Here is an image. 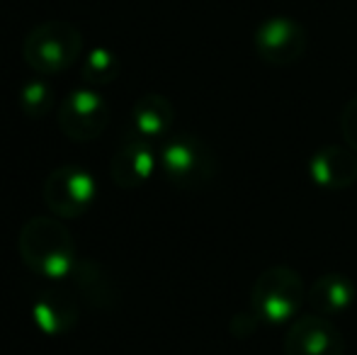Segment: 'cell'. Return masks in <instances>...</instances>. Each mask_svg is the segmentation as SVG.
<instances>
[{
  "instance_id": "obj_1",
  "label": "cell",
  "mask_w": 357,
  "mask_h": 355,
  "mask_svg": "<svg viewBox=\"0 0 357 355\" xmlns=\"http://www.w3.org/2000/svg\"><path fill=\"white\" fill-rule=\"evenodd\" d=\"M17 251L22 263L34 275L47 280H63L75 273V243L61 222L34 217L20 229Z\"/></svg>"
},
{
  "instance_id": "obj_2",
  "label": "cell",
  "mask_w": 357,
  "mask_h": 355,
  "mask_svg": "<svg viewBox=\"0 0 357 355\" xmlns=\"http://www.w3.org/2000/svg\"><path fill=\"white\" fill-rule=\"evenodd\" d=\"M83 54V34L68 20H47L27 32L22 56L34 73L54 76L71 68Z\"/></svg>"
},
{
  "instance_id": "obj_3",
  "label": "cell",
  "mask_w": 357,
  "mask_h": 355,
  "mask_svg": "<svg viewBox=\"0 0 357 355\" xmlns=\"http://www.w3.org/2000/svg\"><path fill=\"white\" fill-rule=\"evenodd\" d=\"M163 176L178 190H202L216 178V156L209 144L195 134H178L160 149Z\"/></svg>"
},
{
  "instance_id": "obj_4",
  "label": "cell",
  "mask_w": 357,
  "mask_h": 355,
  "mask_svg": "<svg viewBox=\"0 0 357 355\" xmlns=\"http://www.w3.org/2000/svg\"><path fill=\"white\" fill-rule=\"evenodd\" d=\"M304 299V280L289 266H273L263 270L250 287V304H253L255 317L268 324H284L294 319Z\"/></svg>"
},
{
  "instance_id": "obj_5",
  "label": "cell",
  "mask_w": 357,
  "mask_h": 355,
  "mask_svg": "<svg viewBox=\"0 0 357 355\" xmlns=\"http://www.w3.org/2000/svg\"><path fill=\"white\" fill-rule=\"evenodd\" d=\"M95 192H98V185H95L93 173L75 163H63L49 173L42 195L44 204L54 217L75 219L93 207Z\"/></svg>"
},
{
  "instance_id": "obj_6",
  "label": "cell",
  "mask_w": 357,
  "mask_h": 355,
  "mask_svg": "<svg viewBox=\"0 0 357 355\" xmlns=\"http://www.w3.org/2000/svg\"><path fill=\"white\" fill-rule=\"evenodd\" d=\"M109 122L107 100L93 88H78L59 105V129L73 142H95Z\"/></svg>"
},
{
  "instance_id": "obj_7",
  "label": "cell",
  "mask_w": 357,
  "mask_h": 355,
  "mask_svg": "<svg viewBox=\"0 0 357 355\" xmlns=\"http://www.w3.org/2000/svg\"><path fill=\"white\" fill-rule=\"evenodd\" d=\"M306 29L301 22L287 17V15H275L265 22L258 24L253 34V47L260 61L270 66H291L306 52Z\"/></svg>"
},
{
  "instance_id": "obj_8",
  "label": "cell",
  "mask_w": 357,
  "mask_h": 355,
  "mask_svg": "<svg viewBox=\"0 0 357 355\" xmlns=\"http://www.w3.org/2000/svg\"><path fill=\"white\" fill-rule=\"evenodd\" d=\"M284 355H345V336L331 317L306 314L291 322L284 336Z\"/></svg>"
},
{
  "instance_id": "obj_9",
  "label": "cell",
  "mask_w": 357,
  "mask_h": 355,
  "mask_svg": "<svg viewBox=\"0 0 357 355\" xmlns=\"http://www.w3.org/2000/svg\"><path fill=\"white\" fill-rule=\"evenodd\" d=\"M155 171V151L151 142L142 137H134L124 142L114 151L109 163V176L119 188H142Z\"/></svg>"
},
{
  "instance_id": "obj_10",
  "label": "cell",
  "mask_w": 357,
  "mask_h": 355,
  "mask_svg": "<svg viewBox=\"0 0 357 355\" xmlns=\"http://www.w3.org/2000/svg\"><path fill=\"white\" fill-rule=\"evenodd\" d=\"M309 173L319 188L345 190L357 183V153L350 146H324L311 156Z\"/></svg>"
},
{
  "instance_id": "obj_11",
  "label": "cell",
  "mask_w": 357,
  "mask_h": 355,
  "mask_svg": "<svg viewBox=\"0 0 357 355\" xmlns=\"http://www.w3.org/2000/svg\"><path fill=\"white\" fill-rule=\"evenodd\" d=\"M32 322L47 336H61L78 322V307L71 299V294L49 289L42 292L32 304Z\"/></svg>"
},
{
  "instance_id": "obj_12",
  "label": "cell",
  "mask_w": 357,
  "mask_h": 355,
  "mask_svg": "<svg viewBox=\"0 0 357 355\" xmlns=\"http://www.w3.org/2000/svg\"><path fill=\"white\" fill-rule=\"evenodd\" d=\"M175 122V107L165 95L146 93L134 103L132 107V124L134 132L146 142L163 139Z\"/></svg>"
},
{
  "instance_id": "obj_13",
  "label": "cell",
  "mask_w": 357,
  "mask_h": 355,
  "mask_svg": "<svg viewBox=\"0 0 357 355\" xmlns=\"http://www.w3.org/2000/svg\"><path fill=\"white\" fill-rule=\"evenodd\" d=\"M357 289L355 282L343 273H326L306 289V299L316 309V314L324 317H335L345 312L355 302Z\"/></svg>"
},
{
  "instance_id": "obj_14",
  "label": "cell",
  "mask_w": 357,
  "mask_h": 355,
  "mask_svg": "<svg viewBox=\"0 0 357 355\" xmlns=\"http://www.w3.org/2000/svg\"><path fill=\"white\" fill-rule=\"evenodd\" d=\"M122 63H119L117 54L107 47H95L93 52L85 56L83 63V81L88 86H107V83L117 81Z\"/></svg>"
},
{
  "instance_id": "obj_15",
  "label": "cell",
  "mask_w": 357,
  "mask_h": 355,
  "mask_svg": "<svg viewBox=\"0 0 357 355\" xmlns=\"http://www.w3.org/2000/svg\"><path fill=\"white\" fill-rule=\"evenodd\" d=\"M17 98H20V109L32 119L47 117L54 107V88L47 81H42V78H34V81L24 83L20 88Z\"/></svg>"
},
{
  "instance_id": "obj_16",
  "label": "cell",
  "mask_w": 357,
  "mask_h": 355,
  "mask_svg": "<svg viewBox=\"0 0 357 355\" xmlns=\"http://www.w3.org/2000/svg\"><path fill=\"white\" fill-rule=\"evenodd\" d=\"M340 132H343L345 144L357 153V95L353 100H348V105L343 107V114H340Z\"/></svg>"
}]
</instances>
